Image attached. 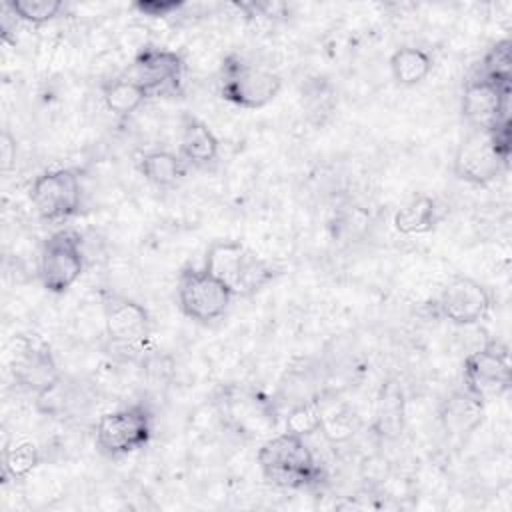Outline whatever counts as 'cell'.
Returning a JSON list of instances; mask_svg holds the SVG:
<instances>
[{"label": "cell", "instance_id": "cell-1", "mask_svg": "<svg viewBox=\"0 0 512 512\" xmlns=\"http://www.w3.org/2000/svg\"><path fill=\"white\" fill-rule=\"evenodd\" d=\"M202 268L224 282L234 298H250L274 282L282 268L252 252L240 240H214L206 252Z\"/></svg>", "mask_w": 512, "mask_h": 512}, {"label": "cell", "instance_id": "cell-2", "mask_svg": "<svg viewBox=\"0 0 512 512\" xmlns=\"http://www.w3.org/2000/svg\"><path fill=\"white\" fill-rule=\"evenodd\" d=\"M256 460L264 480L282 490H310L324 480V470L304 438L286 430L262 442Z\"/></svg>", "mask_w": 512, "mask_h": 512}, {"label": "cell", "instance_id": "cell-3", "mask_svg": "<svg viewBox=\"0 0 512 512\" xmlns=\"http://www.w3.org/2000/svg\"><path fill=\"white\" fill-rule=\"evenodd\" d=\"M104 312V334L108 354L118 360H136L148 346L152 336V318L148 310L134 298L104 292L102 294Z\"/></svg>", "mask_w": 512, "mask_h": 512}, {"label": "cell", "instance_id": "cell-4", "mask_svg": "<svg viewBox=\"0 0 512 512\" xmlns=\"http://www.w3.org/2000/svg\"><path fill=\"white\" fill-rule=\"evenodd\" d=\"M282 90V78L266 68L246 62L230 52L220 66V98L242 110H260L276 100Z\"/></svg>", "mask_w": 512, "mask_h": 512}, {"label": "cell", "instance_id": "cell-5", "mask_svg": "<svg viewBox=\"0 0 512 512\" xmlns=\"http://www.w3.org/2000/svg\"><path fill=\"white\" fill-rule=\"evenodd\" d=\"M154 432V414L142 404H126L104 412L96 424V448L106 458H124L142 450Z\"/></svg>", "mask_w": 512, "mask_h": 512}, {"label": "cell", "instance_id": "cell-6", "mask_svg": "<svg viewBox=\"0 0 512 512\" xmlns=\"http://www.w3.org/2000/svg\"><path fill=\"white\" fill-rule=\"evenodd\" d=\"M232 300V290L202 266H184L178 272L176 302L188 320L210 324L228 312Z\"/></svg>", "mask_w": 512, "mask_h": 512}, {"label": "cell", "instance_id": "cell-7", "mask_svg": "<svg viewBox=\"0 0 512 512\" xmlns=\"http://www.w3.org/2000/svg\"><path fill=\"white\" fill-rule=\"evenodd\" d=\"M86 266L82 250V236L72 228L52 232L40 248L38 276L46 292L64 294L68 292Z\"/></svg>", "mask_w": 512, "mask_h": 512}, {"label": "cell", "instance_id": "cell-8", "mask_svg": "<svg viewBox=\"0 0 512 512\" xmlns=\"http://www.w3.org/2000/svg\"><path fill=\"white\" fill-rule=\"evenodd\" d=\"M512 384L510 348L498 338L486 340L480 348L466 354L462 362V386L482 402L504 396Z\"/></svg>", "mask_w": 512, "mask_h": 512}, {"label": "cell", "instance_id": "cell-9", "mask_svg": "<svg viewBox=\"0 0 512 512\" xmlns=\"http://www.w3.org/2000/svg\"><path fill=\"white\" fill-rule=\"evenodd\" d=\"M30 202L42 222H68L80 212L82 206V182L78 170H44L30 184Z\"/></svg>", "mask_w": 512, "mask_h": 512}, {"label": "cell", "instance_id": "cell-10", "mask_svg": "<svg viewBox=\"0 0 512 512\" xmlns=\"http://www.w3.org/2000/svg\"><path fill=\"white\" fill-rule=\"evenodd\" d=\"M432 304L438 318L466 328L480 324L490 314L492 294L476 278L454 276L442 286Z\"/></svg>", "mask_w": 512, "mask_h": 512}, {"label": "cell", "instance_id": "cell-11", "mask_svg": "<svg viewBox=\"0 0 512 512\" xmlns=\"http://www.w3.org/2000/svg\"><path fill=\"white\" fill-rule=\"evenodd\" d=\"M186 62L176 50L144 44L132 58L128 76L140 82L150 96H176L182 90Z\"/></svg>", "mask_w": 512, "mask_h": 512}, {"label": "cell", "instance_id": "cell-12", "mask_svg": "<svg viewBox=\"0 0 512 512\" xmlns=\"http://www.w3.org/2000/svg\"><path fill=\"white\" fill-rule=\"evenodd\" d=\"M512 86L492 82L480 74H470L462 90V116L472 130H490L510 118Z\"/></svg>", "mask_w": 512, "mask_h": 512}, {"label": "cell", "instance_id": "cell-13", "mask_svg": "<svg viewBox=\"0 0 512 512\" xmlns=\"http://www.w3.org/2000/svg\"><path fill=\"white\" fill-rule=\"evenodd\" d=\"M508 164L510 162L496 152L486 130H470L454 152L452 172L466 184L488 186L508 168Z\"/></svg>", "mask_w": 512, "mask_h": 512}, {"label": "cell", "instance_id": "cell-14", "mask_svg": "<svg viewBox=\"0 0 512 512\" xmlns=\"http://www.w3.org/2000/svg\"><path fill=\"white\" fill-rule=\"evenodd\" d=\"M216 404L222 420L238 434H258L262 420L272 422V408L238 386L224 388Z\"/></svg>", "mask_w": 512, "mask_h": 512}, {"label": "cell", "instance_id": "cell-15", "mask_svg": "<svg viewBox=\"0 0 512 512\" xmlns=\"http://www.w3.org/2000/svg\"><path fill=\"white\" fill-rule=\"evenodd\" d=\"M486 402L474 396L468 388L452 390L438 408V420L450 436L462 438L472 434L484 420Z\"/></svg>", "mask_w": 512, "mask_h": 512}, {"label": "cell", "instance_id": "cell-16", "mask_svg": "<svg viewBox=\"0 0 512 512\" xmlns=\"http://www.w3.org/2000/svg\"><path fill=\"white\" fill-rule=\"evenodd\" d=\"M14 376L20 386L38 394L54 384L62 374L58 370L52 350L46 344H26L14 364Z\"/></svg>", "mask_w": 512, "mask_h": 512}, {"label": "cell", "instance_id": "cell-17", "mask_svg": "<svg viewBox=\"0 0 512 512\" xmlns=\"http://www.w3.org/2000/svg\"><path fill=\"white\" fill-rule=\"evenodd\" d=\"M218 138L198 116L184 114L180 120V156L190 168H208L218 158Z\"/></svg>", "mask_w": 512, "mask_h": 512}, {"label": "cell", "instance_id": "cell-18", "mask_svg": "<svg viewBox=\"0 0 512 512\" xmlns=\"http://www.w3.org/2000/svg\"><path fill=\"white\" fill-rule=\"evenodd\" d=\"M190 166L172 150H150L138 158V172L156 188H174L188 176Z\"/></svg>", "mask_w": 512, "mask_h": 512}, {"label": "cell", "instance_id": "cell-19", "mask_svg": "<svg viewBox=\"0 0 512 512\" xmlns=\"http://www.w3.org/2000/svg\"><path fill=\"white\" fill-rule=\"evenodd\" d=\"M104 106L120 118L132 116L150 96V92L128 74L108 78L100 86Z\"/></svg>", "mask_w": 512, "mask_h": 512}, {"label": "cell", "instance_id": "cell-20", "mask_svg": "<svg viewBox=\"0 0 512 512\" xmlns=\"http://www.w3.org/2000/svg\"><path fill=\"white\" fill-rule=\"evenodd\" d=\"M440 208L438 202L432 196L420 194L402 204L392 218V224L396 232L404 236H414V234H426L436 228L440 222Z\"/></svg>", "mask_w": 512, "mask_h": 512}, {"label": "cell", "instance_id": "cell-21", "mask_svg": "<svg viewBox=\"0 0 512 512\" xmlns=\"http://www.w3.org/2000/svg\"><path fill=\"white\" fill-rule=\"evenodd\" d=\"M432 58L416 46H400L390 56V74L400 86H416L432 72Z\"/></svg>", "mask_w": 512, "mask_h": 512}, {"label": "cell", "instance_id": "cell-22", "mask_svg": "<svg viewBox=\"0 0 512 512\" xmlns=\"http://www.w3.org/2000/svg\"><path fill=\"white\" fill-rule=\"evenodd\" d=\"M42 462V454L36 442L18 440L2 450V476L6 480H26Z\"/></svg>", "mask_w": 512, "mask_h": 512}, {"label": "cell", "instance_id": "cell-23", "mask_svg": "<svg viewBox=\"0 0 512 512\" xmlns=\"http://www.w3.org/2000/svg\"><path fill=\"white\" fill-rule=\"evenodd\" d=\"M402 416H404L402 388L394 382H388L382 386L378 408H376V422H378L380 434L396 436L402 430Z\"/></svg>", "mask_w": 512, "mask_h": 512}, {"label": "cell", "instance_id": "cell-24", "mask_svg": "<svg viewBox=\"0 0 512 512\" xmlns=\"http://www.w3.org/2000/svg\"><path fill=\"white\" fill-rule=\"evenodd\" d=\"M476 74L498 82V84H506L512 86V44L508 38H502L498 42H494L486 54L482 56Z\"/></svg>", "mask_w": 512, "mask_h": 512}, {"label": "cell", "instance_id": "cell-25", "mask_svg": "<svg viewBox=\"0 0 512 512\" xmlns=\"http://www.w3.org/2000/svg\"><path fill=\"white\" fill-rule=\"evenodd\" d=\"M6 4L20 22L32 26H42L64 10L62 0H8Z\"/></svg>", "mask_w": 512, "mask_h": 512}, {"label": "cell", "instance_id": "cell-26", "mask_svg": "<svg viewBox=\"0 0 512 512\" xmlns=\"http://www.w3.org/2000/svg\"><path fill=\"white\" fill-rule=\"evenodd\" d=\"M322 424H324V418H322V410L316 404V400H302V402L294 404L284 418L286 432L298 434L302 438L318 432L322 428Z\"/></svg>", "mask_w": 512, "mask_h": 512}, {"label": "cell", "instance_id": "cell-27", "mask_svg": "<svg viewBox=\"0 0 512 512\" xmlns=\"http://www.w3.org/2000/svg\"><path fill=\"white\" fill-rule=\"evenodd\" d=\"M36 400V410L44 416H62L66 406H68V388L64 376H60L54 384L44 388L42 392L34 394Z\"/></svg>", "mask_w": 512, "mask_h": 512}, {"label": "cell", "instance_id": "cell-28", "mask_svg": "<svg viewBox=\"0 0 512 512\" xmlns=\"http://www.w3.org/2000/svg\"><path fill=\"white\" fill-rule=\"evenodd\" d=\"M186 6L184 0H136L132 2V10H136L140 16L148 18H168L176 16Z\"/></svg>", "mask_w": 512, "mask_h": 512}, {"label": "cell", "instance_id": "cell-29", "mask_svg": "<svg viewBox=\"0 0 512 512\" xmlns=\"http://www.w3.org/2000/svg\"><path fill=\"white\" fill-rule=\"evenodd\" d=\"M0 158H2V170L8 172L16 160V140L8 130H4L0 138Z\"/></svg>", "mask_w": 512, "mask_h": 512}]
</instances>
